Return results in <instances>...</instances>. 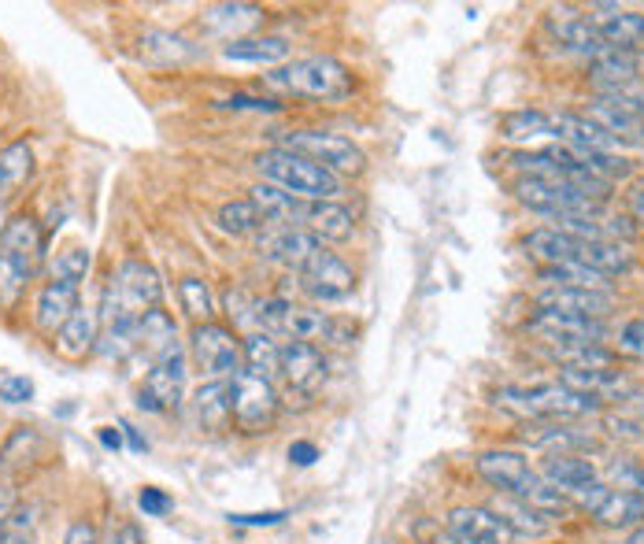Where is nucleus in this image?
<instances>
[{"label": "nucleus", "instance_id": "nucleus-35", "mask_svg": "<svg viewBox=\"0 0 644 544\" xmlns=\"http://www.w3.org/2000/svg\"><path fill=\"white\" fill-rule=\"evenodd\" d=\"M593 519L608 530H637L644 526V497L626 489H611L608 497L600 500V508L593 511Z\"/></svg>", "mask_w": 644, "mask_h": 544}, {"label": "nucleus", "instance_id": "nucleus-51", "mask_svg": "<svg viewBox=\"0 0 644 544\" xmlns=\"http://www.w3.org/2000/svg\"><path fill=\"white\" fill-rule=\"evenodd\" d=\"M619 348H622V352H626L630 359H637V363H644V319H633V323L622 326Z\"/></svg>", "mask_w": 644, "mask_h": 544}, {"label": "nucleus", "instance_id": "nucleus-43", "mask_svg": "<svg viewBox=\"0 0 644 544\" xmlns=\"http://www.w3.org/2000/svg\"><path fill=\"white\" fill-rule=\"evenodd\" d=\"M179 300H182V311L197 326L211 323L215 319V300H211V289H208V281L204 278H182L179 281Z\"/></svg>", "mask_w": 644, "mask_h": 544}, {"label": "nucleus", "instance_id": "nucleus-46", "mask_svg": "<svg viewBox=\"0 0 644 544\" xmlns=\"http://www.w3.org/2000/svg\"><path fill=\"white\" fill-rule=\"evenodd\" d=\"M574 155H578V163H585L600 182H608V186L633 174L630 160H622V155H614V152H574Z\"/></svg>", "mask_w": 644, "mask_h": 544}, {"label": "nucleus", "instance_id": "nucleus-23", "mask_svg": "<svg viewBox=\"0 0 644 544\" xmlns=\"http://www.w3.org/2000/svg\"><path fill=\"white\" fill-rule=\"evenodd\" d=\"M589 119L600 126L603 134L614 144H633V149H644V119L641 115L626 112L622 104L608 101V96H593L589 101Z\"/></svg>", "mask_w": 644, "mask_h": 544}, {"label": "nucleus", "instance_id": "nucleus-9", "mask_svg": "<svg viewBox=\"0 0 644 544\" xmlns=\"http://www.w3.org/2000/svg\"><path fill=\"white\" fill-rule=\"evenodd\" d=\"M297 278H300V289H304L311 300H322V304H337V300H348L356 293L353 267L326 248H319L315 256L308 259V267L297 270Z\"/></svg>", "mask_w": 644, "mask_h": 544}, {"label": "nucleus", "instance_id": "nucleus-63", "mask_svg": "<svg viewBox=\"0 0 644 544\" xmlns=\"http://www.w3.org/2000/svg\"><path fill=\"white\" fill-rule=\"evenodd\" d=\"M8 219H12V216H8V208H4V197H0V233H4V227H8Z\"/></svg>", "mask_w": 644, "mask_h": 544}, {"label": "nucleus", "instance_id": "nucleus-39", "mask_svg": "<svg viewBox=\"0 0 644 544\" xmlns=\"http://www.w3.org/2000/svg\"><path fill=\"white\" fill-rule=\"evenodd\" d=\"M241 352H245V371L260 374V378H281V342L263 329H252V334L241 342Z\"/></svg>", "mask_w": 644, "mask_h": 544}, {"label": "nucleus", "instance_id": "nucleus-57", "mask_svg": "<svg viewBox=\"0 0 644 544\" xmlns=\"http://www.w3.org/2000/svg\"><path fill=\"white\" fill-rule=\"evenodd\" d=\"M608 433L622 437V441H641V426L633 419H608Z\"/></svg>", "mask_w": 644, "mask_h": 544}, {"label": "nucleus", "instance_id": "nucleus-42", "mask_svg": "<svg viewBox=\"0 0 644 544\" xmlns=\"http://www.w3.org/2000/svg\"><path fill=\"white\" fill-rule=\"evenodd\" d=\"M215 222H219V230H222V233H230V238H249V233H260V230H263L260 211L252 208V200H249V197L222 204L219 216H215Z\"/></svg>", "mask_w": 644, "mask_h": 544}, {"label": "nucleus", "instance_id": "nucleus-59", "mask_svg": "<svg viewBox=\"0 0 644 544\" xmlns=\"http://www.w3.org/2000/svg\"><path fill=\"white\" fill-rule=\"evenodd\" d=\"M96 441H101L107 452H119L126 437H123V430H115V426H101V430H96Z\"/></svg>", "mask_w": 644, "mask_h": 544}, {"label": "nucleus", "instance_id": "nucleus-14", "mask_svg": "<svg viewBox=\"0 0 644 544\" xmlns=\"http://www.w3.org/2000/svg\"><path fill=\"white\" fill-rule=\"evenodd\" d=\"M281 382L300 396H315L326 382V356L311 342H281Z\"/></svg>", "mask_w": 644, "mask_h": 544}, {"label": "nucleus", "instance_id": "nucleus-27", "mask_svg": "<svg viewBox=\"0 0 644 544\" xmlns=\"http://www.w3.org/2000/svg\"><path fill=\"white\" fill-rule=\"evenodd\" d=\"M141 60H149L156 67H182V63H193L200 60V45L185 42L182 34H171V31H149L141 34Z\"/></svg>", "mask_w": 644, "mask_h": 544}, {"label": "nucleus", "instance_id": "nucleus-12", "mask_svg": "<svg viewBox=\"0 0 644 544\" xmlns=\"http://www.w3.org/2000/svg\"><path fill=\"white\" fill-rule=\"evenodd\" d=\"M322 248V241H315L304 227H263L256 233V256L267 264L289 267L292 275L308 267V259Z\"/></svg>", "mask_w": 644, "mask_h": 544}, {"label": "nucleus", "instance_id": "nucleus-45", "mask_svg": "<svg viewBox=\"0 0 644 544\" xmlns=\"http://www.w3.org/2000/svg\"><path fill=\"white\" fill-rule=\"evenodd\" d=\"M85 275H90V248L67 245L64 252H56V259H53V278L56 281H71V286H82Z\"/></svg>", "mask_w": 644, "mask_h": 544}, {"label": "nucleus", "instance_id": "nucleus-58", "mask_svg": "<svg viewBox=\"0 0 644 544\" xmlns=\"http://www.w3.org/2000/svg\"><path fill=\"white\" fill-rule=\"evenodd\" d=\"M104 544H145L141 530L134 526V522H123L119 530H112V537H107Z\"/></svg>", "mask_w": 644, "mask_h": 544}, {"label": "nucleus", "instance_id": "nucleus-16", "mask_svg": "<svg viewBox=\"0 0 644 544\" xmlns=\"http://www.w3.org/2000/svg\"><path fill=\"white\" fill-rule=\"evenodd\" d=\"M445 533L452 544H511V530L490 508H452L445 519Z\"/></svg>", "mask_w": 644, "mask_h": 544}, {"label": "nucleus", "instance_id": "nucleus-40", "mask_svg": "<svg viewBox=\"0 0 644 544\" xmlns=\"http://www.w3.org/2000/svg\"><path fill=\"white\" fill-rule=\"evenodd\" d=\"M222 56L233 63H263L275 67L281 60H289V42L286 37H245V42H233L222 48Z\"/></svg>", "mask_w": 644, "mask_h": 544}, {"label": "nucleus", "instance_id": "nucleus-3", "mask_svg": "<svg viewBox=\"0 0 644 544\" xmlns=\"http://www.w3.org/2000/svg\"><path fill=\"white\" fill-rule=\"evenodd\" d=\"M263 85L278 96L315 101V104H337L353 96V74L334 56H308V60L275 67L271 74H263Z\"/></svg>", "mask_w": 644, "mask_h": 544}, {"label": "nucleus", "instance_id": "nucleus-25", "mask_svg": "<svg viewBox=\"0 0 644 544\" xmlns=\"http://www.w3.org/2000/svg\"><path fill=\"white\" fill-rule=\"evenodd\" d=\"M537 304L544 311H567V315L585 319H603L614 308L611 293H597V289H563V286H544Z\"/></svg>", "mask_w": 644, "mask_h": 544}, {"label": "nucleus", "instance_id": "nucleus-30", "mask_svg": "<svg viewBox=\"0 0 644 544\" xmlns=\"http://www.w3.org/2000/svg\"><path fill=\"white\" fill-rule=\"evenodd\" d=\"M96 342H101V319H96L93 308H78L71 319H67V326L56 334V348L67 356V359H82L96 352Z\"/></svg>", "mask_w": 644, "mask_h": 544}, {"label": "nucleus", "instance_id": "nucleus-7", "mask_svg": "<svg viewBox=\"0 0 644 544\" xmlns=\"http://www.w3.org/2000/svg\"><path fill=\"white\" fill-rule=\"evenodd\" d=\"M189 356H193V363H197V371L208 374L211 382H230L238 371H245V352H241L238 334L219 323L193 326Z\"/></svg>", "mask_w": 644, "mask_h": 544}, {"label": "nucleus", "instance_id": "nucleus-36", "mask_svg": "<svg viewBox=\"0 0 644 544\" xmlns=\"http://www.w3.org/2000/svg\"><path fill=\"white\" fill-rule=\"evenodd\" d=\"M574 264H585L597 275L611 278V275H630L633 270V256L626 245H614V241H578V259Z\"/></svg>", "mask_w": 644, "mask_h": 544}, {"label": "nucleus", "instance_id": "nucleus-38", "mask_svg": "<svg viewBox=\"0 0 644 544\" xmlns=\"http://www.w3.org/2000/svg\"><path fill=\"white\" fill-rule=\"evenodd\" d=\"M501 138L515 141V144H530V141H541V138H555V119L549 112L541 108H522V112H511L504 115L501 123ZM560 141V138H555Z\"/></svg>", "mask_w": 644, "mask_h": 544}, {"label": "nucleus", "instance_id": "nucleus-60", "mask_svg": "<svg viewBox=\"0 0 644 544\" xmlns=\"http://www.w3.org/2000/svg\"><path fill=\"white\" fill-rule=\"evenodd\" d=\"M630 219L644 227V186H633L630 189Z\"/></svg>", "mask_w": 644, "mask_h": 544}, {"label": "nucleus", "instance_id": "nucleus-31", "mask_svg": "<svg viewBox=\"0 0 644 544\" xmlns=\"http://www.w3.org/2000/svg\"><path fill=\"white\" fill-rule=\"evenodd\" d=\"M526 252L533 259H541L544 267H560V264H574L578 259V241L571 233H563L560 227H537L526 233Z\"/></svg>", "mask_w": 644, "mask_h": 544}, {"label": "nucleus", "instance_id": "nucleus-15", "mask_svg": "<svg viewBox=\"0 0 644 544\" xmlns=\"http://www.w3.org/2000/svg\"><path fill=\"white\" fill-rule=\"evenodd\" d=\"M560 382L567 389H574V393L593 396V401H600V404L633 401V396H641L637 382L626 378L622 371H614V367H597V371H585V367H563Z\"/></svg>", "mask_w": 644, "mask_h": 544}, {"label": "nucleus", "instance_id": "nucleus-56", "mask_svg": "<svg viewBox=\"0 0 644 544\" xmlns=\"http://www.w3.org/2000/svg\"><path fill=\"white\" fill-rule=\"evenodd\" d=\"M289 460L297 463V466H311L319 460V449L311 441H292L289 444Z\"/></svg>", "mask_w": 644, "mask_h": 544}, {"label": "nucleus", "instance_id": "nucleus-52", "mask_svg": "<svg viewBox=\"0 0 644 544\" xmlns=\"http://www.w3.org/2000/svg\"><path fill=\"white\" fill-rule=\"evenodd\" d=\"M219 108H227V112H278L281 104L278 101H267V96H245V93H238V96H227V101H219Z\"/></svg>", "mask_w": 644, "mask_h": 544}, {"label": "nucleus", "instance_id": "nucleus-62", "mask_svg": "<svg viewBox=\"0 0 644 544\" xmlns=\"http://www.w3.org/2000/svg\"><path fill=\"white\" fill-rule=\"evenodd\" d=\"M626 544H644V526H637V530H633L630 537H626Z\"/></svg>", "mask_w": 644, "mask_h": 544}, {"label": "nucleus", "instance_id": "nucleus-24", "mask_svg": "<svg viewBox=\"0 0 644 544\" xmlns=\"http://www.w3.org/2000/svg\"><path fill=\"white\" fill-rule=\"evenodd\" d=\"M249 200H252V208L260 211V222H263V227H304L308 204H304V200H297V197H289L286 189L260 182V186H252Z\"/></svg>", "mask_w": 644, "mask_h": 544}, {"label": "nucleus", "instance_id": "nucleus-61", "mask_svg": "<svg viewBox=\"0 0 644 544\" xmlns=\"http://www.w3.org/2000/svg\"><path fill=\"white\" fill-rule=\"evenodd\" d=\"M119 430H123V437H126V444H130V452H145L149 449V441H145V437L134 430L130 423H119Z\"/></svg>", "mask_w": 644, "mask_h": 544}, {"label": "nucleus", "instance_id": "nucleus-5", "mask_svg": "<svg viewBox=\"0 0 644 544\" xmlns=\"http://www.w3.org/2000/svg\"><path fill=\"white\" fill-rule=\"evenodd\" d=\"M278 407L281 401L271 378H260L252 371H238L230 378V419L241 433H267L278 419Z\"/></svg>", "mask_w": 644, "mask_h": 544}, {"label": "nucleus", "instance_id": "nucleus-26", "mask_svg": "<svg viewBox=\"0 0 644 544\" xmlns=\"http://www.w3.org/2000/svg\"><path fill=\"white\" fill-rule=\"evenodd\" d=\"M304 230L315 241H334V245H345V241H353V233H356V219H353V211H348L345 204L322 200V204H308Z\"/></svg>", "mask_w": 644, "mask_h": 544}, {"label": "nucleus", "instance_id": "nucleus-41", "mask_svg": "<svg viewBox=\"0 0 644 544\" xmlns=\"http://www.w3.org/2000/svg\"><path fill=\"white\" fill-rule=\"evenodd\" d=\"M541 281L544 286H563V289H597V293H608V278L589 270L585 264H560V267H541Z\"/></svg>", "mask_w": 644, "mask_h": 544}, {"label": "nucleus", "instance_id": "nucleus-1", "mask_svg": "<svg viewBox=\"0 0 644 544\" xmlns=\"http://www.w3.org/2000/svg\"><path fill=\"white\" fill-rule=\"evenodd\" d=\"M493 404L501 412L515 415L522 423H571L585 419V415H597L600 401L585 393H574L563 382H537V385H504L496 389Z\"/></svg>", "mask_w": 644, "mask_h": 544}, {"label": "nucleus", "instance_id": "nucleus-32", "mask_svg": "<svg viewBox=\"0 0 644 544\" xmlns=\"http://www.w3.org/2000/svg\"><path fill=\"white\" fill-rule=\"evenodd\" d=\"M541 478L555 485L560 493H574V489H582V485L597 482V466H593V460H585V455L560 452L541 463Z\"/></svg>", "mask_w": 644, "mask_h": 544}, {"label": "nucleus", "instance_id": "nucleus-34", "mask_svg": "<svg viewBox=\"0 0 644 544\" xmlns=\"http://www.w3.org/2000/svg\"><path fill=\"white\" fill-rule=\"evenodd\" d=\"M193 412H197L200 430H208V433L230 430L233 426V419H230V382L200 385L197 396H193Z\"/></svg>", "mask_w": 644, "mask_h": 544}, {"label": "nucleus", "instance_id": "nucleus-54", "mask_svg": "<svg viewBox=\"0 0 644 544\" xmlns=\"http://www.w3.org/2000/svg\"><path fill=\"white\" fill-rule=\"evenodd\" d=\"M64 544H101V537H96V526L90 519H74L64 533Z\"/></svg>", "mask_w": 644, "mask_h": 544}, {"label": "nucleus", "instance_id": "nucleus-20", "mask_svg": "<svg viewBox=\"0 0 644 544\" xmlns=\"http://www.w3.org/2000/svg\"><path fill=\"white\" fill-rule=\"evenodd\" d=\"M0 252L8 259H15L19 267H26L31 275H37L45 259V233L37 227L34 216H12L8 219L4 233H0Z\"/></svg>", "mask_w": 644, "mask_h": 544}, {"label": "nucleus", "instance_id": "nucleus-19", "mask_svg": "<svg viewBox=\"0 0 644 544\" xmlns=\"http://www.w3.org/2000/svg\"><path fill=\"white\" fill-rule=\"evenodd\" d=\"M589 23L611 48H626V53H644V15L622 12L614 4H593Z\"/></svg>", "mask_w": 644, "mask_h": 544}, {"label": "nucleus", "instance_id": "nucleus-22", "mask_svg": "<svg viewBox=\"0 0 644 544\" xmlns=\"http://www.w3.org/2000/svg\"><path fill=\"white\" fill-rule=\"evenodd\" d=\"M496 519L504 522L507 530H511V537L515 541H537V537H544V533L552 530V519L544 511H537L530 500H519V497H496L493 504H485Z\"/></svg>", "mask_w": 644, "mask_h": 544}, {"label": "nucleus", "instance_id": "nucleus-44", "mask_svg": "<svg viewBox=\"0 0 644 544\" xmlns=\"http://www.w3.org/2000/svg\"><path fill=\"white\" fill-rule=\"evenodd\" d=\"M31 281H34L31 270L19 267L15 259H8L4 252H0V308H15Z\"/></svg>", "mask_w": 644, "mask_h": 544}, {"label": "nucleus", "instance_id": "nucleus-17", "mask_svg": "<svg viewBox=\"0 0 644 544\" xmlns=\"http://www.w3.org/2000/svg\"><path fill=\"white\" fill-rule=\"evenodd\" d=\"M263 19H267V12H263L260 4H245V0H227V4H211L200 12V26L204 34L211 37H222V42H245V37L252 31H260Z\"/></svg>", "mask_w": 644, "mask_h": 544}, {"label": "nucleus", "instance_id": "nucleus-48", "mask_svg": "<svg viewBox=\"0 0 644 544\" xmlns=\"http://www.w3.org/2000/svg\"><path fill=\"white\" fill-rule=\"evenodd\" d=\"M256 304H260V300H252L245 289H230L227 308H230L233 326H256Z\"/></svg>", "mask_w": 644, "mask_h": 544}, {"label": "nucleus", "instance_id": "nucleus-47", "mask_svg": "<svg viewBox=\"0 0 644 544\" xmlns=\"http://www.w3.org/2000/svg\"><path fill=\"white\" fill-rule=\"evenodd\" d=\"M608 478L619 485V489L644 497V466L641 463H611L608 466Z\"/></svg>", "mask_w": 644, "mask_h": 544}, {"label": "nucleus", "instance_id": "nucleus-6", "mask_svg": "<svg viewBox=\"0 0 644 544\" xmlns=\"http://www.w3.org/2000/svg\"><path fill=\"white\" fill-rule=\"evenodd\" d=\"M281 149L308 155L311 163L326 167L330 174H337V178L341 174H364L367 171L364 149H359L353 138L334 134V130H292L281 138Z\"/></svg>", "mask_w": 644, "mask_h": 544}, {"label": "nucleus", "instance_id": "nucleus-49", "mask_svg": "<svg viewBox=\"0 0 644 544\" xmlns=\"http://www.w3.org/2000/svg\"><path fill=\"white\" fill-rule=\"evenodd\" d=\"M34 396V382L23 374H0V401L4 404H26Z\"/></svg>", "mask_w": 644, "mask_h": 544}, {"label": "nucleus", "instance_id": "nucleus-10", "mask_svg": "<svg viewBox=\"0 0 644 544\" xmlns=\"http://www.w3.org/2000/svg\"><path fill=\"white\" fill-rule=\"evenodd\" d=\"M182 396H185V356L179 348V352L156 359L149 367V374H145V382L138 389V407L141 412L163 415V412H174L182 404Z\"/></svg>", "mask_w": 644, "mask_h": 544}, {"label": "nucleus", "instance_id": "nucleus-29", "mask_svg": "<svg viewBox=\"0 0 644 544\" xmlns=\"http://www.w3.org/2000/svg\"><path fill=\"white\" fill-rule=\"evenodd\" d=\"M179 326H174V319L168 315L163 308H152L141 315L138 323V352H149V359L156 363V359L179 352Z\"/></svg>", "mask_w": 644, "mask_h": 544}, {"label": "nucleus", "instance_id": "nucleus-11", "mask_svg": "<svg viewBox=\"0 0 644 544\" xmlns=\"http://www.w3.org/2000/svg\"><path fill=\"white\" fill-rule=\"evenodd\" d=\"M107 286H112V293L119 297V304L126 311H134V315H145V311L163 304L160 270H156L152 264H145V259H123Z\"/></svg>", "mask_w": 644, "mask_h": 544}, {"label": "nucleus", "instance_id": "nucleus-18", "mask_svg": "<svg viewBox=\"0 0 644 544\" xmlns=\"http://www.w3.org/2000/svg\"><path fill=\"white\" fill-rule=\"evenodd\" d=\"M552 34L560 37L563 48H571L574 56H585V60H600L603 53H608V42L597 34V26L589 23V15H578L574 8H555L552 19H549Z\"/></svg>", "mask_w": 644, "mask_h": 544}, {"label": "nucleus", "instance_id": "nucleus-21", "mask_svg": "<svg viewBox=\"0 0 644 544\" xmlns=\"http://www.w3.org/2000/svg\"><path fill=\"white\" fill-rule=\"evenodd\" d=\"M78 308H82V304H78V286L53 278L42 289V293H37V300H34V323H37V329H42V334H53L56 337Z\"/></svg>", "mask_w": 644, "mask_h": 544}, {"label": "nucleus", "instance_id": "nucleus-37", "mask_svg": "<svg viewBox=\"0 0 644 544\" xmlns=\"http://www.w3.org/2000/svg\"><path fill=\"white\" fill-rule=\"evenodd\" d=\"M34 174V149L31 141H12L0 149V197H15Z\"/></svg>", "mask_w": 644, "mask_h": 544}, {"label": "nucleus", "instance_id": "nucleus-2", "mask_svg": "<svg viewBox=\"0 0 644 544\" xmlns=\"http://www.w3.org/2000/svg\"><path fill=\"white\" fill-rule=\"evenodd\" d=\"M256 329L271 337H286V342H334V345H353L356 326L345 319H334L319 308L292 304L286 297H271L256 304Z\"/></svg>", "mask_w": 644, "mask_h": 544}, {"label": "nucleus", "instance_id": "nucleus-8", "mask_svg": "<svg viewBox=\"0 0 644 544\" xmlns=\"http://www.w3.org/2000/svg\"><path fill=\"white\" fill-rule=\"evenodd\" d=\"M474 471L482 474L493 489H501L504 497H519V500H533L537 489L544 485V478L533 471L530 460H526L522 452H511V449L482 452L474 460Z\"/></svg>", "mask_w": 644, "mask_h": 544}, {"label": "nucleus", "instance_id": "nucleus-4", "mask_svg": "<svg viewBox=\"0 0 644 544\" xmlns=\"http://www.w3.org/2000/svg\"><path fill=\"white\" fill-rule=\"evenodd\" d=\"M252 167L260 171V178L267 186L286 189L289 197L304 200V204H322V200H337L341 197V178L330 174L326 167L311 163L308 155L289 152V149H267L252 160Z\"/></svg>", "mask_w": 644, "mask_h": 544}, {"label": "nucleus", "instance_id": "nucleus-13", "mask_svg": "<svg viewBox=\"0 0 644 544\" xmlns=\"http://www.w3.org/2000/svg\"><path fill=\"white\" fill-rule=\"evenodd\" d=\"M530 329L541 342L552 345H603L608 342V326L603 319H585V315H567V311H537L530 319Z\"/></svg>", "mask_w": 644, "mask_h": 544}, {"label": "nucleus", "instance_id": "nucleus-55", "mask_svg": "<svg viewBox=\"0 0 644 544\" xmlns=\"http://www.w3.org/2000/svg\"><path fill=\"white\" fill-rule=\"evenodd\" d=\"M12 511H15V482L8 478V471L0 466V522H4Z\"/></svg>", "mask_w": 644, "mask_h": 544}, {"label": "nucleus", "instance_id": "nucleus-53", "mask_svg": "<svg viewBox=\"0 0 644 544\" xmlns=\"http://www.w3.org/2000/svg\"><path fill=\"white\" fill-rule=\"evenodd\" d=\"M286 522V511H256V514H230V526H252V530H267V526H281Z\"/></svg>", "mask_w": 644, "mask_h": 544}, {"label": "nucleus", "instance_id": "nucleus-28", "mask_svg": "<svg viewBox=\"0 0 644 544\" xmlns=\"http://www.w3.org/2000/svg\"><path fill=\"white\" fill-rule=\"evenodd\" d=\"M552 119H555V138L567 144L571 152H611L614 149V141L589 119V115L560 112V115H552Z\"/></svg>", "mask_w": 644, "mask_h": 544}, {"label": "nucleus", "instance_id": "nucleus-50", "mask_svg": "<svg viewBox=\"0 0 644 544\" xmlns=\"http://www.w3.org/2000/svg\"><path fill=\"white\" fill-rule=\"evenodd\" d=\"M138 508L149 514V519H163V514L174 508V500L163 489H156V485H145V489L138 493Z\"/></svg>", "mask_w": 644, "mask_h": 544}, {"label": "nucleus", "instance_id": "nucleus-33", "mask_svg": "<svg viewBox=\"0 0 644 544\" xmlns=\"http://www.w3.org/2000/svg\"><path fill=\"white\" fill-rule=\"evenodd\" d=\"M519 437L533 449H593V433L571 423H522Z\"/></svg>", "mask_w": 644, "mask_h": 544}, {"label": "nucleus", "instance_id": "nucleus-64", "mask_svg": "<svg viewBox=\"0 0 644 544\" xmlns=\"http://www.w3.org/2000/svg\"><path fill=\"white\" fill-rule=\"evenodd\" d=\"M637 407H641V415H644V396H637Z\"/></svg>", "mask_w": 644, "mask_h": 544}]
</instances>
